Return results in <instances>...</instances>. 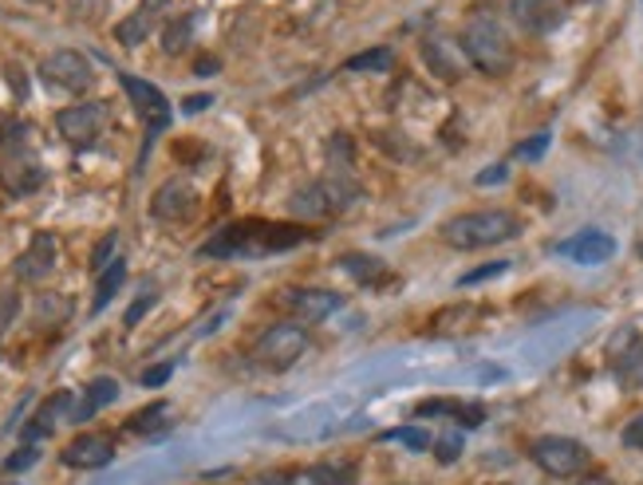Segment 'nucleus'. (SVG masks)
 Segmentation results:
<instances>
[{
	"instance_id": "f257e3e1",
	"label": "nucleus",
	"mask_w": 643,
	"mask_h": 485,
	"mask_svg": "<svg viewBox=\"0 0 643 485\" xmlns=\"http://www.w3.org/2000/svg\"><path fill=\"white\" fill-rule=\"evenodd\" d=\"M308 241L300 226H277V221H238L226 226L221 233L198 249L202 257H268V253H285V249Z\"/></svg>"
},
{
	"instance_id": "f03ea898",
	"label": "nucleus",
	"mask_w": 643,
	"mask_h": 485,
	"mask_svg": "<svg viewBox=\"0 0 643 485\" xmlns=\"http://www.w3.org/2000/svg\"><path fill=\"white\" fill-rule=\"evenodd\" d=\"M462 51L482 76H494V80H502L505 71L514 68V44H509V32L494 12H474L466 21Z\"/></svg>"
},
{
	"instance_id": "7ed1b4c3",
	"label": "nucleus",
	"mask_w": 643,
	"mask_h": 485,
	"mask_svg": "<svg viewBox=\"0 0 643 485\" xmlns=\"http://www.w3.org/2000/svg\"><path fill=\"white\" fill-rule=\"evenodd\" d=\"M521 233V221L509 209H474V213H458L443 226V241L450 249H494L502 241H514Z\"/></svg>"
},
{
	"instance_id": "20e7f679",
	"label": "nucleus",
	"mask_w": 643,
	"mask_h": 485,
	"mask_svg": "<svg viewBox=\"0 0 643 485\" xmlns=\"http://www.w3.org/2000/svg\"><path fill=\"white\" fill-rule=\"evenodd\" d=\"M529 458H533L537 470H544L549 477H581L593 462L588 446L576 442V438L564 435H541L529 446Z\"/></svg>"
},
{
	"instance_id": "39448f33",
	"label": "nucleus",
	"mask_w": 643,
	"mask_h": 485,
	"mask_svg": "<svg viewBox=\"0 0 643 485\" xmlns=\"http://www.w3.org/2000/svg\"><path fill=\"white\" fill-rule=\"evenodd\" d=\"M119 83H123V91H127V100L135 103V111H139V119L147 123V142H142V154H139V166H147V154H150V147H154V139L170 127V100L154 88V83L139 80V76H130V71H119Z\"/></svg>"
},
{
	"instance_id": "423d86ee",
	"label": "nucleus",
	"mask_w": 643,
	"mask_h": 485,
	"mask_svg": "<svg viewBox=\"0 0 643 485\" xmlns=\"http://www.w3.org/2000/svg\"><path fill=\"white\" fill-rule=\"evenodd\" d=\"M308 351V327L305 324H273L265 336L253 344V359L265 371H288Z\"/></svg>"
},
{
	"instance_id": "0eeeda50",
	"label": "nucleus",
	"mask_w": 643,
	"mask_h": 485,
	"mask_svg": "<svg viewBox=\"0 0 643 485\" xmlns=\"http://www.w3.org/2000/svg\"><path fill=\"white\" fill-rule=\"evenodd\" d=\"M41 80L56 91H68V95H83L95 83V68H91V60L83 51L60 48L41 60Z\"/></svg>"
},
{
	"instance_id": "6e6552de",
	"label": "nucleus",
	"mask_w": 643,
	"mask_h": 485,
	"mask_svg": "<svg viewBox=\"0 0 643 485\" xmlns=\"http://www.w3.org/2000/svg\"><path fill=\"white\" fill-rule=\"evenodd\" d=\"M328 198L332 206H352L359 198V178H356V159H352V139L347 135H332L328 139Z\"/></svg>"
},
{
	"instance_id": "1a4fd4ad",
	"label": "nucleus",
	"mask_w": 643,
	"mask_h": 485,
	"mask_svg": "<svg viewBox=\"0 0 643 485\" xmlns=\"http://www.w3.org/2000/svg\"><path fill=\"white\" fill-rule=\"evenodd\" d=\"M107 127V103H71L56 115V130H60V139L68 147L83 150V147H95V139L103 135Z\"/></svg>"
},
{
	"instance_id": "9d476101",
	"label": "nucleus",
	"mask_w": 643,
	"mask_h": 485,
	"mask_svg": "<svg viewBox=\"0 0 643 485\" xmlns=\"http://www.w3.org/2000/svg\"><path fill=\"white\" fill-rule=\"evenodd\" d=\"M564 12H569V0H509V16L529 36H549L553 28H561Z\"/></svg>"
},
{
	"instance_id": "9b49d317",
	"label": "nucleus",
	"mask_w": 643,
	"mask_h": 485,
	"mask_svg": "<svg viewBox=\"0 0 643 485\" xmlns=\"http://www.w3.org/2000/svg\"><path fill=\"white\" fill-rule=\"evenodd\" d=\"M194 209H198V194L190 186L186 178H170L154 189V198H150V213L159 221H170V226H179V221L194 218Z\"/></svg>"
},
{
	"instance_id": "f8f14e48",
	"label": "nucleus",
	"mask_w": 643,
	"mask_h": 485,
	"mask_svg": "<svg viewBox=\"0 0 643 485\" xmlns=\"http://www.w3.org/2000/svg\"><path fill=\"white\" fill-rule=\"evenodd\" d=\"M64 465L71 470H103V465L115 462V438L100 435V430H83L64 446Z\"/></svg>"
},
{
	"instance_id": "ddd939ff",
	"label": "nucleus",
	"mask_w": 643,
	"mask_h": 485,
	"mask_svg": "<svg viewBox=\"0 0 643 485\" xmlns=\"http://www.w3.org/2000/svg\"><path fill=\"white\" fill-rule=\"evenodd\" d=\"M556 253L569 261H576V265H604V261L616 257V241L604 233V229H581V233H573L569 241H561L556 245Z\"/></svg>"
},
{
	"instance_id": "4468645a",
	"label": "nucleus",
	"mask_w": 643,
	"mask_h": 485,
	"mask_svg": "<svg viewBox=\"0 0 643 485\" xmlns=\"http://www.w3.org/2000/svg\"><path fill=\"white\" fill-rule=\"evenodd\" d=\"M56 261H60V241L51 238V233H36L28 241V249L16 257V280L36 285V280H44L56 268Z\"/></svg>"
},
{
	"instance_id": "2eb2a0df",
	"label": "nucleus",
	"mask_w": 643,
	"mask_h": 485,
	"mask_svg": "<svg viewBox=\"0 0 643 485\" xmlns=\"http://www.w3.org/2000/svg\"><path fill=\"white\" fill-rule=\"evenodd\" d=\"M167 9H170V0H139V9L130 12L127 21L115 24V41H119L123 48H139L150 32L159 28L162 12Z\"/></svg>"
},
{
	"instance_id": "dca6fc26",
	"label": "nucleus",
	"mask_w": 643,
	"mask_h": 485,
	"mask_svg": "<svg viewBox=\"0 0 643 485\" xmlns=\"http://www.w3.org/2000/svg\"><path fill=\"white\" fill-rule=\"evenodd\" d=\"M423 60L430 63V76H438V80H446V83L462 80L466 63H470V60H466L462 44L446 41V36H426V44H423Z\"/></svg>"
},
{
	"instance_id": "f3484780",
	"label": "nucleus",
	"mask_w": 643,
	"mask_h": 485,
	"mask_svg": "<svg viewBox=\"0 0 643 485\" xmlns=\"http://www.w3.org/2000/svg\"><path fill=\"white\" fill-rule=\"evenodd\" d=\"M285 300L297 312V324H320V320H328L344 304L340 292H328V288H292Z\"/></svg>"
},
{
	"instance_id": "a211bd4d",
	"label": "nucleus",
	"mask_w": 643,
	"mask_h": 485,
	"mask_svg": "<svg viewBox=\"0 0 643 485\" xmlns=\"http://www.w3.org/2000/svg\"><path fill=\"white\" fill-rule=\"evenodd\" d=\"M415 418H455L458 426L474 430L485 423V406L462 403V399H423V403H415Z\"/></svg>"
},
{
	"instance_id": "6ab92c4d",
	"label": "nucleus",
	"mask_w": 643,
	"mask_h": 485,
	"mask_svg": "<svg viewBox=\"0 0 643 485\" xmlns=\"http://www.w3.org/2000/svg\"><path fill=\"white\" fill-rule=\"evenodd\" d=\"M71 415H76V391H56V395L48 399V403L32 415V426L24 430V438L28 442H36V438L51 435L60 423H71Z\"/></svg>"
},
{
	"instance_id": "aec40b11",
	"label": "nucleus",
	"mask_w": 643,
	"mask_h": 485,
	"mask_svg": "<svg viewBox=\"0 0 643 485\" xmlns=\"http://www.w3.org/2000/svg\"><path fill=\"white\" fill-rule=\"evenodd\" d=\"M115 399H119V379H111V376L91 379V383L83 386V395H76V415H71V423H88V418H95L103 406H111Z\"/></svg>"
},
{
	"instance_id": "412c9836",
	"label": "nucleus",
	"mask_w": 643,
	"mask_h": 485,
	"mask_svg": "<svg viewBox=\"0 0 643 485\" xmlns=\"http://www.w3.org/2000/svg\"><path fill=\"white\" fill-rule=\"evenodd\" d=\"M288 209H292L297 218H328L336 206H332V198H328L324 182H312V186L297 189V194L288 198Z\"/></svg>"
},
{
	"instance_id": "4be33fe9",
	"label": "nucleus",
	"mask_w": 643,
	"mask_h": 485,
	"mask_svg": "<svg viewBox=\"0 0 643 485\" xmlns=\"http://www.w3.org/2000/svg\"><path fill=\"white\" fill-rule=\"evenodd\" d=\"M123 280H127V261L115 257V261H111V265L100 273V280H95V300H91V312H95V316H100L103 308H107L111 300H115V292L123 288Z\"/></svg>"
},
{
	"instance_id": "5701e85b",
	"label": "nucleus",
	"mask_w": 643,
	"mask_h": 485,
	"mask_svg": "<svg viewBox=\"0 0 643 485\" xmlns=\"http://www.w3.org/2000/svg\"><path fill=\"white\" fill-rule=\"evenodd\" d=\"M305 485H359L356 462H320L305 474Z\"/></svg>"
},
{
	"instance_id": "b1692460",
	"label": "nucleus",
	"mask_w": 643,
	"mask_h": 485,
	"mask_svg": "<svg viewBox=\"0 0 643 485\" xmlns=\"http://www.w3.org/2000/svg\"><path fill=\"white\" fill-rule=\"evenodd\" d=\"M167 418H170V403H150V406H142V411H135V415L127 418V430L130 435H162L167 430Z\"/></svg>"
},
{
	"instance_id": "393cba45",
	"label": "nucleus",
	"mask_w": 643,
	"mask_h": 485,
	"mask_svg": "<svg viewBox=\"0 0 643 485\" xmlns=\"http://www.w3.org/2000/svg\"><path fill=\"white\" fill-rule=\"evenodd\" d=\"M340 268L347 277H356L359 285H379L387 277V265L379 257H367V253H344L340 257Z\"/></svg>"
},
{
	"instance_id": "a878e982",
	"label": "nucleus",
	"mask_w": 643,
	"mask_h": 485,
	"mask_svg": "<svg viewBox=\"0 0 643 485\" xmlns=\"http://www.w3.org/2000/svg\"><path fill=\"white\" fill-rule=\"evenodd\" d=\"M616 379H620V386H628V391H640L643 386V339L616 359Z\"/></svg>"
},
{
	"instance_id": "bb28decb",
	"label": "nucleus",
	"mask_w": 643,
	"mask_h": 485,
	"mask_svg": "<svg viewBox=\"0 0 643 485\" xmlns=\"http://www.w3.org/2000/svg\"><path fill=\"white\" fill-rule=\"evenodd\" d=\"M194 41V16H179V21H170L167 32H162V51L167 56H182Z\"/></svg>"
},
{
	"instance_id": "cd10ccee",
	"label": "nucleus",
	"mask_w": 643,
	"mask_h": 485,
	"mask_svg": "<svg viewBox=\"0 0 643 485\" xmlns=\"http://www.w3.org/2000/svg\"><path fill=\"white\" fill-rule=\"evenodd\" d=\"M71 316V304L60 292H44L36 297V324H64Z\"/></svg>"
},
{
	"instance_id": "c85d7f7f",
	"label": "nucleus",
	"mask_w": 643,
	"mask_h": 485,
	"mask_svg": "<svg viewBox=\"0 0 643 485\" xmlns=\"http://www.w3.org/2000/svg\"><path fill=\"white\" fill-rule=\"evenodd\" d=\"M391 63H395L391 48H371V51H359V56H352V60L344 63V71H387Z\"/></svg>"
},
{
	"instance_id": "c756f323",
	"label": "nucleus",
	"mask_w": 643,
	"mask_h": 485,
	"mask_svg": "<svg viewBox=\"0 0 643 485\" xmlns=\"http://www.w3.org/2000/svg\"><path fill=\"white\" fill-rule=\"evenodd\" d=\"M383 442L406 446L411 454H423V450H430V435H426V430H418V426H399V430H387Z\"/></svg>"
},
{
	"instance_id": "7c9ffc66",
	"label": "nucleus",
	"mask_w": 643,
	"mask_h": 485,
	"mask_svg": "<svg viewBox=\"0 0 643 485\" xmlns=\"http://www.w3.org/2000/svg\"><path fill=\"white\" fill-rule=\"evenodd\" d=\"M505 268H509V261H490V265H482V268H470V273L458 277V288H474V285H482V280H494V277H502Z\"/></svg>"
},
{
	"instance_id": "2f4dec72",
	"label": "nucleus",
	"mask_w": 643,
	"mask_h": 485,
	"mask_svg": "<svg viewBox=\"0 0 643 485\" xmlns=\"http://www.w3.org/2000/svg\"><path fill=\"white\" fill-rule=\"evenodd\" d=\"M115 249H119V233H107V238H103L100 245L91 249V273H95V277H100L103 268H107L111 261H115Z\"/></svg>"
},
{
	"instance_id": "473e14b6",
	"label": "nucleus",
	"mask_w": 643,
	"mask_h": 485,
	"mask_svg": "<svg viewBox=\"0 0 643 485\" xmlns=\"http://www.w3.org/2000/svg\"><path fill=\"white\" fill-rule=\"evenodd\" d=\"M435 450H438V462H443V465L458 462V454H462V435H458V430H455V435H443L435 442Z\"/></svg>"
},
{
	"instance_id": "72a5a7b5",
	"label": "nucleus",
	"mask_w": 643,
	"mask_h": 485,
	"mask_svg": "<svg viewBox=\"0 0 643 485\" xmlns=\"http://www.w3.org/2000/svg\"><path fill=\"white\" fill-rule=\"evenodd\" d=\"M154 300H159V297H154V288H150V292H142V297H139V300H135V304L127 308V316H123V324H127V327H135V324H139V320L147 316L150 308H154Z\"/></svg>"
},
{
	"instance_id": "f704fd0d",
	"label": "nucleus",
	"mask_w": 643,
	"mask_h": 485,
	"mask_svg": "<svg viewBox=\"0 0 643 485\" xmlns=\"http://www.w3.org/2000/svg\"><path fill=\"white\" fill-rule=\"evenodd\" d=\"M36 458H41V450H36V446H21V450H16V454L4 462V470H9V474H21V470L36 465Z\"/></svg>"
},
{
	"instance_id": "c9c22d12",
	"label": "nucleus",
	"mask_w": 643,
	"mask_h": 485,
	"mask_svg": "<svg viewBox=\"0 0 643 485\" xmlns=\"http://www.w3.org/2000/svg\"><path fill=\"white\" fill-rule=\"evenodd\" d=\"M544 150H549V135H533L529 142H521V147H517V159L533 162V159H541Z\"/></svg>"
},
{
	"instance_id": "e433bc0d",
	"label": "nucleus",
	"mask_w": 643,
	"mask_h": 485,
	"mask_svg": "<svg viewBox=\"0 0 643 485\" xmlns=\"http://www.w3.org/2000/svg\"><path fill=\"white\" fill-rule=\"evenodd\" d=\"M623 446H632V450H643V415H635L632 423L623 426Z\"/></svg>"
},
{
	"instance_id": "4c0bfd02",
	"label": "nucleus",
	"mask_w": 643,
	"mask_h": 485,
	"mask_svg": "<svg viewBox=\"0 0 643 485\" xmlns=\"http://www.w3.org/2000/svg\"><path fill=\"white\" fill-rule=\"evenodd\" d=\"M170 376H174V363L147 367V371H142V386H162V383H167Z\"/></svg>"
},
{
	"instance_id": "58836bf2",
	"label": "nucleus",
	"mask_w": 643,
	"mask_h": 485,
	"mask_svg": "<svg viewBox=\"0 0 643 485\" xmlns=\"http://www.w3.org/2000/svg\"><path fill=\"white\" fill-rule=\"evenodd\" d=\"M209 103H214V95H190V100H182V111H186V115H198Z\"/></svg>"
},
{
	"instance_id": "ea45409f",
	"label": "nucleus",
	"mask_w": 643,
	"mask_h": 485,
	"mask_svg": "<svg viewBox=\"0 0 643 485\" xmlns=\"http://www.w3.org/2000/svg\"><path fill=\"white\" fill-rule=\"evenodd\" d=\"M505 174H509L505 166H490L485 174H478V186H494V182H505Z\"/></svg>"
},
{
	"instance_id": "a19ab883",
	"label": "nucleus",
	"mask_w": 643,
	"mask_h": 485,
	"mask_svg": "<svg viewBox=\"0 0 643 485\" xmlns=\"http://www.w3.org/2000/svg\"><path fill=\"white\" fill-rule=\"evenodd\" d=\"M581 485H616L612 477H604V474H596V477H584Z\"/></svg>"
},
{
	"instance_id": "79ce46f5",
	"label": "nucleus",
	"mask_w": 643,
	"mask_h": 485,
	"mask_svg": "<svg viewBox=\"0 0 643 485\" xmlns=\"http://www.w3.org/2000/svg\"><path fill=\"white\" fill-rule=\"evenodd\" d=\"M257 485H285V477H268V482H257Z\"/></svg>"
},
{
	"instance_id": "37998d69",
	"label": "nucleus",
	"mask_w": 643,
	"mask_h": 485,
	"mask_svg": "<svg viewBox=\"0 0 643 485\" xmlns=\"http://www.w3.org/2000/svg\"><path fill=\"white\" fill-rule=\"evenodd\" d=\"M28 4H41V0H28Z\"/></svg>"
},
{
	"instance_id": "c03bdc74",
	"label": "nucleus",
	"mask_w": 643,
	"mask_h": 485,
	"mask_svg": "<svg viewBox=\"0 0 643 485\" xmlns=\"http://www.w3.org/2000/svg\"><path fill=\"white\" fill-rule=\"evenodd\" d=\"M640 257H643V245H640Z\"/></svg>"
}]
</instances>
